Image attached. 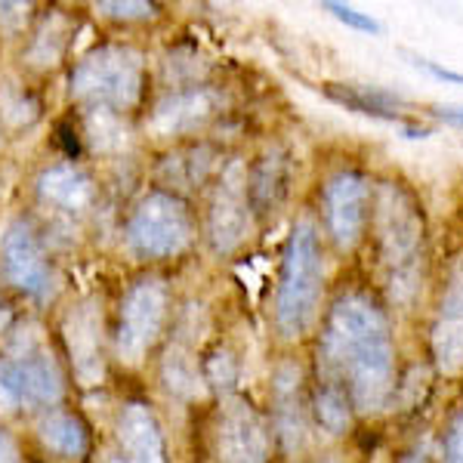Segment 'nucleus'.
<instances>
[{
    "label": "nucleus",
    "instance_id": "nucleus-1",
    "mask_svg": "<svg viewBox=\"0 0 463 463\" xmlns=\"http://www.w3.org/2000/svg\"><path fill=\"white\" fill-rule=\"evenodd\" d=\"M325 383L346 392L358 414L386 408L395 386V343L383 309L364 294H346L334 303L321 334Z\"/></svg>",
    "mask_w": 463,
    "mask_h": 463
},
{
    "label": "nucleus",
    "instance_id": "nucleus-2",
    "mask_svg": "<svg viewBox=\"0 0 463 463\" xmlns=\"http://www.w3.org/2000/svg\"><path fill=\"white\" fill-rule=\"evenodd\" d=\"M374 229L392 300L411 303L423 269V213L405 185L383 183L377 189Z\"/></svg>",
    "mask_w": 463,
    "mask_h": 463
},
{
    "label": "nucleus",
    "instance_id": "nucleus-3",
    "mask_svg": "<svg viewBox=\"0 0 463 463\" xmlns=\"http://www.w3.org/2000/svg\"><path fill=\"white\" fill-rule=\"evenodd\" d=\"M321 281H325V260H321L318 229L312 220H300L290 232L279 300H275V325L285 340L303 337L316 321Z\"/></svg>",
    "mask_w": 463,
    "mask_h": 463
},
{
    "label": "nucleus",
    "instance_id": "nucleus-4",
    "mask_svg": "<svg viewBox=\"0 0 463 463\" xmlns=\"http://www.w3.org/2000/svg\"><path fill=\"white\" fill-rule=\"evenodd\" d=\"M143 56L130 47H99L80 59L71 74V93L99 109H127L139 99Z\"/></svg>",
    "mask_w": 463,
    "mask_h": 463
},
{
    "label": "nucleus",
    "instance_id": "nucleus-5",
    "mask_svg": "<svg viewBox=\"0 0 463 463\" xmlns=\"http://www.w3.org/2000/svg\"><path fill=\"white\" fill-rule=\"evenodd\" d=\"M62 399V374L41 343H25L0 362V405H56Z\"/></svg>",
    "mask_w": 463,
    "mask_h": 463
},
{
    "label": "nucleus",
    "instance_id": "nucleus-6",
    "mask_svg": "<svg viewBox=\"0 0 463 463\" xmlns=\"http://www.w3.org/2000/svg\"><path fill=\"white\" fill-rule=\"evenodd\" d=\"M127 238L146 257H170V253H179L189 244L192 220L176 198L148 195L133 213Z\"/></svg>",
    "mask_w": 463,
    "mask_h": 463
},
{
    "label": "nucleus",
    "instance_id": "nucleus-7",
    "mask_svg": "<svg viewBox=\"0 0 463 463\" xmlns=\"http://www.w3.org/2000/svg\"><path fill=\"white\" fill-rule=\"evenodd\" d=\"M164 316H167V290L161 281L146 279L130 288L121 306V334H118V353L124 362H139L148 353L164 327Z\"/></svg>",
    "mask_w": 463,
    "mask_h": 463
},
{
    "label": "nucleus",
    "instance_id": "nucleus-8",
    "mask_svg": "<svg viewBox=\"0 0 463 463\" xmlns=\"http://www.w3.org/2000/svg\"><path fill=\"white\" fill-rule=\"evenodd\" d=\"M430 346L436 368L454 377L463 371V253L448 263L442 294H439L436 318H432Z\"/></svg>",
    "mask_w": 463,
    "mask_h": 463
},
{
    "label": "nucleus",
    "instance_id": "nucleus-9",
    "mask_svg": "<svg viewBox=\"0 0 463 463\" xmlns=\"http://www.w3.org/2000/svg\"><path fill=\"white\" fill-rule=\"evenodd\" d=\"M371 189L368 179L355 170H340L325 185V220L337 248L349 250L362 241L368 226Z\"/></svg>",
    "mask_w": 463,
    "mask_h": 463
},
{
    "label": "nucleus",
    "instance_id": "nucleus-10",
    "mask_svg": "<svg viewBox=\"0 0 463 463\" xmlns=\"http://www.w3.org/2000/svg\"><path fill=\"white\" fill-rule=\"evenodd\" d=\"M216 460L220 463H266L269 430L250 402L229 399L216 427Z\"/></svg>",
    "mask_w": 463,
    "mask_h": 463
},
{
    "label": "nucleus",
    "instance_id": "nucleus-11",
    "mask_svg": "<svg viewBox=\"0 0 463 463\" xmlns=\"http://www.w3.org/2000/svg\"><path fill=\"white\" fill-rule=\"evenodd\" d=\"M250 229L248 211V179L241 174V164H232L222 174V183L213 195L211 207V238L216 250H235Z\"/></svg>",
    "mask_w": 463,
    "mask_h": 463
},
{
    "label": "nucleus",
    "instance_id": "nucleus-12",
    "mask_svg": "<svg viewBox=\"0 0 463 463\" xmlns=\"http://www.w3.org/2000/svg\"><path fill=\"white\" fill-rule=\"evenodd\" d=\"M4 269L10 275V281L25 294L43 297L50 290V269L43 260V250L37 244L32 226L25 220H13L4 232Z\"/></svg>",
    "mask_w": 463,
    "mask_h": 463
},
{
    "label": "nucleus",
    "instance_id": "nucleus-13",
    "mask_svg": "<svg viewBox=\"0 0 463 463\" xmlns=\"http://www.w3.org/2000/svg\"><path fill=\"white\" fill-rule=\"evenodd\" d=\"M99 334H102V321L93 303L74 306L65 318V340L71 349V362L74 371L84 383L102 377V355H99Z\"/></svg>",
    "mask_w": 463,
    "mask_h": 463
},
{
    "label": "nucleus",
    "instance_id": "nucleus-14",
    "mask_svg": "<svg viewBox=\"0 0 463 463\" xmlns=\"http://www.w3.org/2000/svg\"><path fill=\"white\" fill-rule=\"evenodd\" d=\"M213 115V96L207 90H179L158 102L148 118V130L158 137H176V133L195 130Z\"/></svg>",
    "mask_w": 463,
    "mask_h": 463
},
{
    "label": "nucleus",
    "instance_id": "nucleus-15",
    "mask_svg": "<svg viewBox=\"0 0 463 463\" xmlns=\"http://www.w3.org/2000/svg\"><path fill=\"white\" fill-rule=\"evenodd\" d=\"M124 463H164V439L155 414L146 405H127L118 417Z\"/></svg>",
    "mask_w": 463,
    "mask_h": 463
},
{
    "label": "nucleus",
    "instance_id": "nucleus-16",
    "mask_svg": "<svg viewBox=\"0 0 463 463\" xmlns=\"http://www.w3.org/2000/svg\"><path fill=\"white\" fill-rule=\"evenodd\" d=\"M275 420L288 448H300L306 439L303 402H300V371L281 368L275 374Z\"/></svg>",
    "mask_w": 463,
    "mask_h": 463
},
{
    "label": "nucleus",
    "instance_id": "nucleus-17",
    "mask_svg": "<svg viewBox=\"0 0 463 463\" xmlns=\"http://www.w3.org/2000/svg\"><path fill=\"white\" fill-rule=\"evenodd\" d=\"M327 96L337 99L340 106L358 111V115L380 118V121H402V109L408 106L402 96L380 87H362V84H331Z\"/></svg>",
    "mask_w": 463,
    "mask_h": 463
},
{
    "label": "nucleus",
    "instance_id": "nucleus-18",
    "mask_svg": "<svg viewBox=\"0 0 463 463\" xmlns=\"http://www.w3.org/2000/svg\"><path fill=\"white\" fill-rule=\"evenodd\" d=\"M41 195L50 204L65 207V211H84L93 201V183L80 170L69 167V164H59V167H50L41 176Z\"/></svg>",
    "mask_w": 463,
    "mask_h": 463
},
{
    "label": "nucleus",
    "instance_id": "nucleus-19",
    "mask_svg": "<svg viewBox=\"0 0 463 463\" xmlns=\"http://www.w3.org/2000/svg\"><path fill=\"white\" fill-rule=\"evenodd\" d=\"M41 442L50 448V451L62 454V458H80L87 451V432L84 423L71 414H50L41 420Z\"/></svg>",
    "mask_w": 463,
    "mask_h": 463
},
{
    "label": "nucleus",
    "instance_id": "nucleus-20",
    "mask_svg": "<svg viewBox=\"0 0 463 463\" xmlns=\"http://www.w3.org/2000/svg\"><path fill=\"white\" fill-rule=\"evenodd\" d=\"M316 411H318L321 427L331 432H343L349 427V420H353V405H349L346 392L327 383H321V390L316 395Z\"/></svg>",
    "mask_w": 463,
    "mask_h": 463
},
{
    "label": "nucleus",
    "instance_id": "nucleus-21",
    "mask_svg": "<svg viewBox=\"0 0 463 463\" xmlns=\"http://www.w3.org/2000/svg\"><path fill=\"white\" fill-rule=\"evenodd\" d=\"M90 143L96 148H121L127 143V130L118 124V118L109 109H96L90 115Z\"/></svg>",
    "mask_w": 463,
    "mask_h": 463
},
{
    "label": "nucleus",
    "instance_id": "nucleus-22",
    "mask_svg": "<svg viewBox=\"0 0 463 463\" xmlns=\"http://www.w3.org/2000/svg\"><path fill=\"white\" fill-rule=\"evenodd\" d=\"M325 10L331 13L334 19H340L343 25H349V28H355V32H362V34H380L383 28H380V22L374 16H368V13H358L355 6H346V4H325Z\"/></svg>",
    "mask_w": 463,
    "mask_h": 463
},
{
    "label": "nucleus",
    "instance_id": "nucleus-23",
    "mask_svg": "<svg viewBox=\"0 0 463 463\" xmlns=\"http://www.w3.org/2000/svg\"><path fill=\"white\" fill-rule=\"evenodd\" d=\"M99 13H106L111 19H146V16H155V6L152 4H143V0H106V4L96 6Z\"/></svg>",
    "mask_w": 463,
    "mask_h": 463
},
{
    "label": "nucleus",
    "instance_id": "nucleus-24",
    "mask_svg": "<svg viewBox=\"0 0 463 463\" xmlns=\"http://www.w3.org/2000/svg\"><path fill=\"white\" fill-rule=\"evenodd\" d=\"M442 463H463V408L454 414L451 427H448V432H445Z\"/></svg>",
    "mask_w": 463,
    "mask_h": 463
},
{
    "label": "nucleus",
    "instance_id": "nucleus-25",
    "mask_svg": "<svg viewBox=\"0 0 463 463\" xmlns=\"http://www.w3.org/2000/svg\"><path fill=\"white\" fill-rule=\"evenodd\" d=\"M414 65H417V69H423V71H430L432 78H439V80H448V84H463V74H460V71L442 69V65L430 62V59H420V56H417V59H414Z\"/></svg>",
    "mask_w": 463,
    "mask_h": 463
},
{
    "label": "nucleus",
    "instance_id": "nucleus-26",
    "mask_svg": "<svg viewBox=\"0 0 463 463\" xmlns=\"http://www.w3.org/2000/svg\"><path fill=\"white\" fill-rule=\"evenodd\" d=\"M430 115L439 118V121H445L448 127H458V130H463V106H436Z\"/></svg>",
    "mask_w": 463,
    "mask_h": 463
},
{
    "label": "nucleus",
    "instance_id": "nucleus-27",
    "mask_svg": "<svg viewBox=\"0 0 463 463\" xmlns=\"http://www.w3.org/2000/svg\"><path fill=\"white\" fill-rule=\"evenodd\" d=\"M0 463H16V458H13V451H10V445L0 439Z\"/></svg>",
    "mask_w": 463,
    "mask_h": 463
},
{
    "label": "nucleus",
    "instance_id": "nucleus-28",
    "mask_svg": "<svg viewBox=\"0 0 463 463\" xmlns=\"http://www.w3.org/2000/svg\"><path fill=\"white\" fill-rule=\"evenodd\" d=\"M102 463H124V458H118V454H106V460Z\"/></svg>",
    "mask_w": 463,
    "mask_h": 463
},
{
    "label": "nucleus",
    "instance_id": "nucleus-29",
    "mask_svg": "<svg viewBox=\"0 0 463 463\" xmlns=\"http://www.w3.org/2000/svg\"><path fill=\"white\" fill-rule=\"evenodd\" d=\"M405 463H417V460H414V458H411V460H405ZM420 463H423V458H420Z\"/></svg>",
    "mask_w": 463,
    "mask_h": 463
}]
</instances>
